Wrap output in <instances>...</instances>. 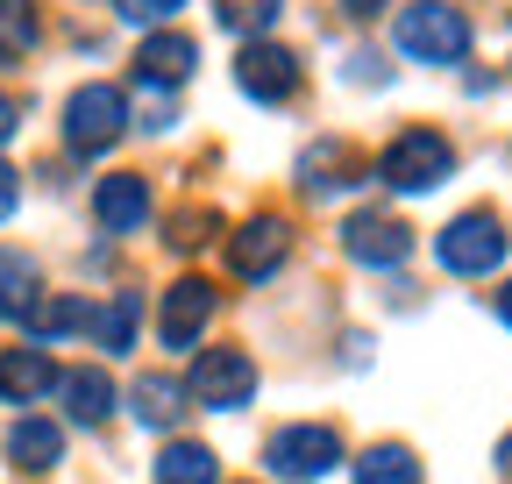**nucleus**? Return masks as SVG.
<instances>
[{
  "instance_id": "f257e3e1",
  "label": "nucleus",
  "mask_w": 512,
  "mask_h": 484,
  "mask_svg": "<svg viewBox=\"0 0 512 484\" xmlns=\"http://www.w3.org/2000/svg\"><path fill=\"white\" fill-rule=\"evenodd\" d=\"M392 36H399V50L413 65H463V50H470V22H463V8H448V0H413V8H399Z\"/></svg>"
},
{
  "instance_id": "f03ea898",
  "label": "nucleus",
  "mask_w": 512,
  "mask_h": 484,
  "mask_svg": "<svg viewBox=\"0 0 512 484\" xmlns=\"http://www.w3.org/2000/svg\"><path fill=\"white\" fill-rule=\"evenodd\" d=\"M377 178H384L392 193H434L441 178H456V143H448L441 129H406V136L384 143Z\"/></svg>"
},
{
  "instance_id": "7ed1b4c3",
  "label": "nucleus",
  "mask_w": 512,
  "mask_h": 484,
  "mask_svg": "<svg viewBox=\"0 0 512 484\" xmlns=\"http://www.w3.org/2000/svg\"><path fill=\"white\" fill-rule=\"evenodd\" d=\"M505 242H512L505 221L491 207H470V214H456L434 235V257H441V271H456V278H491L505 264Z\"/></svg>"
},
{
  "instance_id": "20e7f679",
  "label": "nucleus",
  "mask_w": 512,
  "mask_h": 484,
  "mask_svg": "<svg viewBox=\"0 0 512 484\" xmlns=\"http://www.w3.org/2000/svg\"><path fill=\"white\" fill-rule=\"evenodd\" d=\"M185 406H207V413H235L256 399V363L242 349H200L185 363Z\"/></svg>"
},
{
  "instance_id": "39448f33",
  "label": "nucleus",
  "mask_w": 512,
  "mask_h": 484,
  "mask_svg": "<svg viewBox=\"0 0 512 484\" xmlns=\"http://www.w3.org/2000/svg\"><path fill=\"white\" fill-rule=\"evenodd\" d=\"M121 129H128V93L121 86L93 79V86H79L72 100H64V150L100 157V150L121 143Z\"/></svg>"
},
{
  "instance_id": "423d86ee",
  "label": "nucleus",
  "mask_w": 512,
  "mask_h": 484,
  "mask_svg": "<svg viewBox=\"0 0 512 484\" xmlns=\"http://www.w3.org/2000/svg\"><path fill=\"white\" fill-rule=\"evenodd\" d=\"M264 463H271L278 477H292V484H313V477H328V470L342 463V435L328 428V420H292V428L271 435Z\"/></svg>"
},
{
  "instance_id": "0eeeda50",
  "label": "nucleus",
  "mask_w": 512,
  "mask_h": 484,
  "mask_svg": "<svg viewBox=\"0 0 512 484\" xmlns=\"http://www.w3.org/2000/svg\"><path fill=\"white\" fill-rule=\"evenodd\" d=\"M285 257H292V228H285L278 214L242 221V228H235V242H228V271H235V278H249V285L278 278V264H285Z\"/></svg>"
},
{
  "instance_id": "6e6552de",
  "label": "nucleus",
  "mask_w": 512,
  "mask_h": 484,
  "mask_svg": "<svg viewBox=\"0 0 512 484\" xmlns=\"http://www.w3.org/2000/svg\"><path fill=\"white\" fill-rule=\"evenodd\" d=\"M214 307H221V292H214L207 278H178V285L164 292V307H157V335H164V349H200Z\"/></svg>"
},
{
  "instance_id": "1a4fd4ad",
  "label": "nucleus",
  "mask_w": 512,
  "mask_h": 484,
  "mask_svg": "<svg viewBox=\"0 0 512 484\" xmlns=\"http://www.w3.org/2000/svg\"><path fill=\"white\" fill-rule=\"evenodd\" d=\"M235 86H242L256 107H278V100L299 93V57H292L285 43H249V50L235 57Z\"/></svg>"
},
{
  "instance_id": "9d476101",
  "label": "nucleus",
  "mask_w": 512,
  "mask_h": 484,
  "mask_svg": "<svg viewBox=\"0 0 512 484\" xmlns=\"http://www.w3.org/2000/svg\"><path fill=\"white\" fill-rule=\"evenodd\" d=\"M342 250H349L356 264H370V271H392V264H406V257H413V228H406V221H392V214H349Z\"/></svg>"
},
{
  "instance_id": "9b49d317",
  "label": "nucleus",
  "mask_w": 512,
  "mask_h": 484,
  "mask_svg": "<svg viewBox=\"0 0 512 484\" xmlns=\"http://www.w3.org/2000/svg\"><path fill=\"white\" fill-rule=\"evenodd\" d=\"M192 65H200V43L178 36V29H157V36L136 50V79H143V86H157V93L185 86V79H192Z\"/></svg>"
},
{
  "instance_id": "f8f14e48",
  "label": "nucleus",
  "mask_w": 512,
  "mask_h": 484,
  "mask_svg": "<svg viewBox=\"0 0 512 484\" xmlns=\"http://www.w3.org/2000/svg\"><path fill=\"white\" fill-rule=\"evenodd\" d=\"M93 214H100V228H107V235H136V228L150 221V178H136V171H114V178H100Z\"/></svg>"
},
{
  "instance_id": "ddd939ff",
  "label": "nucleus",
  "mask_w": 512,
  "mask_h": 484,
  "mask_svg": "<svg viewBox=\"0 0 512 484\" xmlns=\"http://www.w3.org/2000/svg\"><path fill=\"white\" fill-rule=\"evenodd\" d=\"M43 392H57V363H50V349H36V342L0 349V399H8V406H36Z\"/></svg>"
},
{
  "instance_id": "4468645a",
  "label": "nucleus",
  "mask_w": 512,
  "mask_h": 484,
  "mask_svg": "<svg viewBox=\"0 0 512 484\" xmlns=\"http://www.w3.org/2000/svg\"><path fill=\"white\" fill-rule=\"evenodd\" d=\"M292 171H299V186H306V193H342V186H356V171H363V164H356V150H349L342 136H328V143H306Z\"/></svg>"
},
{
  "instance_id": "2eb2a0df",
  "label": "nucleus",
  "mask_w": 512,
  "mask_h": 484,
  "mask_svg": "<svg viewBox=\"0 0 512 484\" xmlns=\"http://www.w3.org/2000/svg\"><path fill=\"white\" fill-rule=\"evenodd\" d=\"M29 335H36V349H50V342H72V335H86L93 328V307L79 292H43L36 307H29V321H22Z\"/></svg>"
},
{
  "instance_id": "dca6fc26",
  "label": "nucleus",
  "mask_w": 512,
  "mask_h": 484,
  "mask_svg": "<svg viewBox=\"0 0 512 484\" xmlns=\"http://www.w3.org/2000/svg\"><path fill=\"white\" fill-rule=\"evenodd\" d=\"M8 463L15 470H29V477H43V470H57L64 463V428H57V420H15V428H8Z\"/></svg>"
},
{
  "instance_id": "f3484780",
  "label": "nucleus",
  "mask_w": 512,
  "mask_h": 484,
  "mask_svg": "<svg viewBox=\"0 0 512 484\" xmlns=\"http://www.w3.org/2000/svg\"><path fill=\"white\" fill-rule=\"evenodd\" d=\"M57 399H64V413L79 420V428H100V420L114 413V378L107 371H57Z\"/></svg>"
},
{
  "instance_id": "a211bd4d",
  "label": "nucleus",
  "mask_w": 512,
  "mask_h": 484,
  "mask_svg": "<svg viewBox=\"0 0 512 484\" xmlns=\"http://www.w3.org/2000/svg\"><path fill=\"white\" fill-rule=\"evenodd\" d=\"M43 299V271L29 250H0V321H29V307Z\"/></svg>"
},
{
  "instance_id": "6ab92c4d",
  "label": "nucleus",
  "mask_w": 512,
  "mask_h": 484,
  "mask_svg": "<svg viewBox=\"0 0 512 484\" xmlns=\"http://www.w3.org/2000/svg\"><path fill=\"white\" fill-rule=\"evenodd\" d=\"M136 328H143V292H114L107 307H93V342L107 349V356H128L136 349Z\"/></svg>"
},
{
  "instance_id": "aec40b11",
  "label": "nucleus",
  "mask_w": 512,
  "mask_h": 484,
  "mask_svg": "<svg viewBox=\"0 0 512 484\" xmlns=\"http://www.w3.org/2000/svg\"><path fill=\"white\" fill-rule=\"evenodd\" d=\"M128 406H136L143 428H178V413H185V385H178V378H164V371H150V378L128 385Z\"/></svg>"
},
{
  "instance_id": "412c9836",
  "label": "nucleus",
  "mask_w": 512,
  "mask_h": 484,
  "mask_svg": "<svg viewBox=\"0 0 512 484\" xmlns=\"http://www.w3.org/2000/svg\"><path fill=\"white\" fill-rule=\"evenodd\" d=\"M157 484H221V463H214V449H200V442H171V449L157 456Z\"/></svg>"
},
{
  "instance_id": "4be33fe9",
  "label": "nucleus",
  "mask_w": 512,
  "mask_h": 484,
  "mask_svg": "<svg viewBox=\"0 0 512 484\" xmlns=\"http://www.w3.org/2000/svg\"><path fill=\"white\" fill-rule=\"evenodd\" d=\"M43 43V22L29 0H0V65H22V57Z\"/></svg>"
},
{
  "instance_id": "5701e85b",
  "label": "nucleus",
  "mask_w": 512,
  "mask_h": 484,
  "mask_svg": "<svg viewBox=\"0 0 512 484\" xmlns=\"http://www.w3.org/2000/svg\"><path fill=\"white\" fill-rule=\"evenodd\" d=\"M214 15H221V29H228V36L264 43V36L278 29V15H285V0H214Z\"/></svg>"
},
{
  "instance_id": "b1692460",
  "label": "nucleus",
  "mask_w": 512,
  "mask_h": 484,
  "mask_svg": "<svg viewBox=\"0 0 512 484\" xmlns=\"http://www.w3.org/2000/svg\"><path fill=\"white\" fill-rule=\"evenodd\" d=\"M356 484H420V463L399 442H377V449L356 456Z\"/></svg>"
},
{
  "instance_id": "393cba45",
  "label": "nucleus",
  "mask_w": 512,
  "mask_h": 484,
  "mask_svg": "<svg viewBox=\"0 0 512 484\" xmlns=\"http://www.w3.org/2000/svg\"><path fill=\"white\" fill-rule=\"evenodd\" d=\"M214 235V214L192 207V214H171V250H200V242Z\"/></svg>"
},
{
  "instance_id": "a878e982",
  "label": "nucleus",
  "mask_w": 512,
  "mask_h": 484,
  "mask_svg": "<svg viewBox=\"0 0 512 484\" xmlns=\"http://www.w3.org/2000/svg\"><path fill=\"white\" fill-rule=\"evenodd\" d=\"M178 8H185V0H114L121 22H143V29H150V22H171Z\"/></svg>"
},
{
  "instance_id": "bb28decb",
  "label": "nucleus",
  "mask_w": 512,
  "mask_h": 484,
  "mask_svg": "<svg viewBox=\"0 0 512 484\" xmlns=\"http://www.w3.org/2000/svg\"><path fill=\"white\" fill-rule=\"evenodd\" d=\"M15 207H22V178H15V164H8V157H0V221H8Z\"/></svg>"
},
{
  "instance_id": "cd10ccee",
  "label": "nucleus",
  "mask_w": 512,
  "mask_h": 484,
  "mask_svg": "<svg viewBox=\"0 0 512 484\" xmlns=\"http://www.w3.org/2000/svg\"><path fill=\"white\" fill-rule=\"evenodd\" d=\"M15 129H22V107H15V100H8V93H0V143H8V136H15Z\"/></svg>"
},
{
  "instance_id": "c85d7f7f",
  "label": "nucleus",
  "mask_w": 512,
  "mask_h": 484,
  "mask_svg": "<svg viewBox=\"0 0 512 484\" xmlns=\"http://www.w3.org/2000/svg\"><path fill=\"white\" fill-rule=\"evenodd\" d=\"M342 8H349V15H377V8H384V0H342Z\"/></svg>"
},
{
  "instance_id": "c756f323",
  "label": "nucleus",
  "mask_w": 512,
  "mask_h": 484,
  "mask_svg": "<svg viewBox=\"0 0 512 484\" xmlns=\"http://www.w3.org/2000/svg\"><path fill=\"white\" fill-rule=\"evenodd\" d=\"M498 321H505V328H512V285H505V292H498Z\"/></svg>"
},
{
  "instance_id": "7c9ffc66",
  "label": "nucleus",
  "mask_w": 512,
  "mask_h": 484,
  "mask_svg": "<svg viewBox=\"0 0 512 484\" xmlns=\"http://www.w3.org/2000/svg\"><path fill=\"white\" fill-rule=\"evenodd\" d=\"M498 470H505V477H512V435H505V442H498Z\"/></svg>"
}]
</instances>
